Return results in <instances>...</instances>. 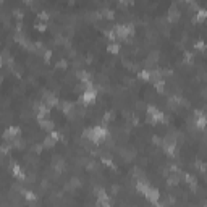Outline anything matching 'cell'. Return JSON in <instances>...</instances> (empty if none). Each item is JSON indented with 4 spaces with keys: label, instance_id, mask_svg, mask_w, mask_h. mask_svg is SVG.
<instances>
[{
    "label": "cell",
    "instance_id": "cell-4",
    "mask_svg": "<svg viewBox=\"0 0 207 207\" xmlns=\"http://www.w3.org/2000/svg\"><path fill=\"white\" fill-rule=\"evenodd\" d=\"M194 115H196V126L199 128V130H204V128L207 126V117L199 110L194 112Z\"/></svg>",
    "mask_w": 207,
    "mask_h": 207
},
{
    "label": "cell",
    "instance_id": "cell-13",
    "mask_svg": "<svg viewBox=\"0 0 207 207\" xmlns=\"http://www.w3.org/2000/svg\"><path fill=\"white\" fill-rule=\"evenodd\" d=\"M138 78H141V80H144V81H149L151 80V73H149V71H139L138 73Z\"/></svg>",
    "mask_w": 207,
    "mask_h": 207
},
{
    "label": "cell",
    "instance_id": "cell-8",
    "mask_svg": "<svg viewBox=\"0 0 207 207\" xmlns=\"http://www.w3.org/2000/svg\"><path fill=\"white\" fill-rule=\"evenodd\" d=\"M163 151H165L168 155H173V152H175V141L165 139V142H163Z\"/></svg>",
    "mask_w": 207,
    "mask_h": 207
},
{
    "label": "cell",
    "instance_id": "cell-15",
    "mask_svg": "<svg viewBox=\"0 0 207 207\" xmlns=\"http://www.w3.org/2000/svg\"><path fill=\"white\" fill-rule=\"evenodd\" d=\"M13 173H15V175H16L18 178H24V173L21 172V170H19V167H16V165L13 167Z\"/></svg>",
    "mask_w": 207,
    "mask_h": 207
},
{
    "label": "cell",
    "instance_id": "cell-20",
    "mask_svg": "<svg viewBox=\"0 0 207 207\" xmlns=\"http://www.w3.org/2000/svg\"><path fill=\"white\" fill-rule=\"evenodd\" d=\"M184 178H186V183H189V184H194V183H196V180H194V178H192L191 175H186Z\"/></svg>",
    "mask_w": 207,
    "mask_h": 207
},
{
    "label": "cell",
    "instance_id": "cell-1",
    "mask_svg": "<svg viewBox=\"0 0 207 207\" xmlns=\"http://www.w3.org/2000/svg\"><path fill=\"white\" fill-rule=\"evenodd\" d=\"M83 134H84V138H88L91 142H96L97 144L99 141H102L107 136V130L104 126H96V128H88Z\"/></svg>",
    "mask_w": 207,
    "mask_h": 207
},
{
    "label": "cell",
    "instance_id": "cell-18",
    "mask_svg": "<svg viewBox=\"0 0 207 207\" xmlns=\"http://www.w3.org/2000/svg\"><path fill=\"white\" fill-rule=\"evenodd\" d=\"M104 16L109 18V19H112V18H113V11H112V10H105V11H104Z\"/></svg>",
    "mask_w": 207,
    "mask_h": 207
},
{
    "label": "cell",
    "instance_id": "cell-17",
    "mask_svg": "<svg viewBox=\"0 0 207 207\" xmlns=\"http://www.w3.org/2000/svg\"><path fill=\"white\" fill-rule=\"evenodd\" d=\"M194 47H196V49H199V50H204V49H205V44L199 41V42H196V44H194Z\"/></svg>",
    "mask_w": 207,
    "mask_h": 207
},
{
    "label": "cell",
    "instance_id": "cell-7",
    "mask_svg": "<svg viewBox=\"0 0 207 207\" xmlns=\"http://www.w3.org/2000/svg\"><path fill=\"white\" fill-rule=\"evenodd\" d=\"M147 199H149V201H151V202H157V199H159V189H155V188H149L147 189V192H146V194H144Z\"/></svg>",
    "mask_w": 207,
    "mask_h": 207
},
{
    "label": "cell",
    "instance_id": "cell-19",
    "mask_svg": "<svg viewBox=\"0 0 207 207\" xmlns=\"http://www.w3.org/2000/svg\"><path fill=\"white\" fill-rule=\"evenodd\" d=\"M36 29H39V31H45V29H47V26H45L44 23H37V24H36Z\"/></svg>",
    "mask_w": 207,
    "mask_h": 207
},
{
    "label": "cell",
    "instance_id": "cell-22",
    "mask_svg": "<svg viewBox=\"0 0 207 207\" xmlns=\"http://www.w3.org/2000/svg\"><path fill=\"white\" fill-rule=\"evenodd\" d=\"M58 68H67V62H63V60H60L58 62V65H57Z\"/></svg>",
    "mask_w": 207,
    "mask_h": 207
},
{
    "label": "cell",
    "instance_id": "cell-2",
    "mask_svg": "<svg viewBox=\"0 0 207 207\" xmlns=\"http://www.w3.org/2000/svg\"><path fill=\"white\" fill-rule=\"evenodd\" d=\"M147 115L151 117V121L152 123H157V121H165V117H163V113L157 109L154 105H149L147 107Z\"/></svg>",
    "mask_w": 207,
    "mask_h": 207
},
{
    "label": "cell",
    "instance_id": "cell-21",
    "mask_svg": "<svg viewBox=\"0 0 207 207\" xmlns=\"http://www.w3.org/2000/svg\"><path fill=\"white\" fill-rule=\"evenodd\" d=\"M39 18L45 21V19H49V15H47V13H45V11H41V13H39Z\"/></svg>",
    "mask_w": 207,
    "mask_h": 207
},
{
    "label": "cell",
    "instance_id": "cell-10",
    "mask_svg": "<svg viewBox=\"0 0 207 207\" xmlns=\"http://www.w3.org/2000/svg\"><path fill=\"white\" fill-rule=\"evenodd\" d=\"M39 123H41V128H42V130H47V131L54 130V123H52V121H49V120H42V118H41Z\"/></svg>",
    "mask_w": 207,
    "mask_h": 207
},
{
    "label": "cell",
    "instance_id": "cell-24",
    "mask_svg": "<svg viewBox=\"0 0 207 207\" xmlns=\"http://www.w3.org/2000/svg\"><path fill=\"white\" fill-rule=\"evenodd\" d=\"M24 2H28V3H31V2H32V0H24Z\"/></svg>",
    "mask_w": 207,
    "mask_h": 207
},
{
    "label": "cell",
    "instance_id": "cell-11",
    "mask_svg": "<svg viewBox=\"0 0 207 207\" xmlns=\"http://www.w3.org/2000/svg\"><path fill=\"white\" fill-rule=\"evenodd\" d=\"M45 102H47V105H57L58 99H57V96H54V94H49L45 97Z\"/></svg>",
    "mask_w": 207,
    "mask_h": 207
},
{
    "label": "cell",
    "instance_id": "cell-14",
    "mask_svg": "<svg viewBox=\"0 0 207 207\" xmlns=\"http://www.w3.org/2000/svg\"><path fill=\"white\" fill-rule=\"evenodd\" d=\"M107 50H109L110 54H118L120 52V45L118 44H110L109 47H107Z\"/></svg>",
    "mask_w": 207,
    "mask_h": 207
},
{
    "label": "cell",
    "instance_id": "cell-5",
    "mask_svg": "<svg viewBox=\"0 0 207 207\" xmlns=\"http://www.w3.org/2000/svg\"><path fill=\"white\" fill-rule=\"evenodd\" d=\"M19 134V128H16V126H10L8 130H6L5 133H3V138L5 139H11L13 141V138H16Z\"/></svg>",
    "mask_w": 207,
    "mask_h": 207
},
{
    "label": "cell",
    "instance_id": "cell-23",
    "mask_svg": "<svg viewBox=\"0 0 207 207\" xmlns=\"http://www.w3.org/2000/svg\"><path fill=\"white\" fill-rule=\"evenodd\" d=\"M183 2H186V3H191V2H192V0H183Z\"/></svg>",
    "mask_w": 207,
    "mask_h": 207
},
{
    "label": "cell",
    "instance_id": "cell-12",
    "mask_svg": "<svg viewBox=\"0 0 207 207\" xmlns=\"http://www.w3.org/2000/svg\"><path fill=\"white\" fill-rule=\"evenodd\" d=\"M207 19V10H199L196 15V21H204Z\"/></svg>",
    "mask_w": 207,
    "mask_h": 207
},
{
    "label": "cell",
    "instance_id": "cell-9",
    "mask_svg": "<svg viewBox=\"0 0 207 207\" xmlns=\"http://www.w3.org/2000/svg\"><path fill=\"white\" fill-rule=\"evenodd\" d=\"M178 18H180V11H178L176 6L173 5L172 8H170V11H168V21H170V23H175Z\"/></svg>",
    "mask_w": 207,
    "mask_h": 207
},
{
    "label": "cell",
    "instance_id": "cell-3",
    "mask_svg": "<svg viewBox=\"0 0 207 207\" xmlns=\"http://www.w3.org/2000/svg\"><path fill=\"white\" fill-rule=\"evenodd\" d=\"M96 96H97V92L94 91V89H86L83 92V102L84 104H94V101H96Z\"/></svg>",
    "mask_w": 207,
    "mask_h": 207
},
{
    "label": "cell",
    "instance_id": "cell-6",
    "mask_svg": "<svg viewBox=\"0 0 207 207\" xmlns=\"http://www.w3.org/2000/svg\"><path fill=\"white\" fill-rule=\"evenodd\" d=\"M58 139V133L57 131H52L49 136L45 138V141H44V147H52L54 144H55V141Z\"/></svg>",
    "mask_w": 207,
    "mask_h": 207
},
{
    "label": "cell",
    "instance_id": "cell-16",
    "mask_svg": "<svg viewBox=\"0 0 207 207\" xmlns=\"http://www.w3.org/2000/svg\"><path fill=\"white\" fill-rule=\"evenodd\" d=\"M23 194H24V197H26V199H29V201H34V199H36L34 192H31V191H24Z\"/></svg>",
    "mask_w": 207,
    "mask_h": 207
}]
</instances>
